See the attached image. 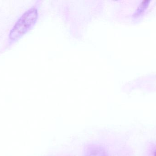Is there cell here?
<instances>
[{"label":"cell","mask_w":156,"mask_h":156,"mask_svg":"<svg viewBox=\"0 0 156 156\" xmlns=\"http://www.w3.org/2000/svg\"><path fill=\"white\" fill-rule=\"evenodd\" d=\"M38 13L36 8H32L26 12L16 23L10 32L11 39L15 40L25 34L35 23Z\"/></svg>","instance_id":"obj_1"},{"label":"cell","mask_w":156,"mask_h":156,"mask_svg":"<svg viewBox=\"0 0 156 156\" xmlns=\"http://www.w3.org/2000/svg\"><path fill=\"white\" fill-rule=\"evenodd\" d=\"M86 156H108L105 149L98 145H93L87 149Z\"/></svg>","instance_id":"obj_2"},{"label":"cell","mask_w":156,"mask_h":156,"mask_svg":"<svg viewBox=\"0 0 156 156\" xmlns=\"http://www.w3.org/2000/svg\"><path fill=\"white\" fill-rule=\"evenodd\" d=\"M154 156H156V151H155V152Z\"/></svg>","instance_id":"obj_3"}]
</instances>
